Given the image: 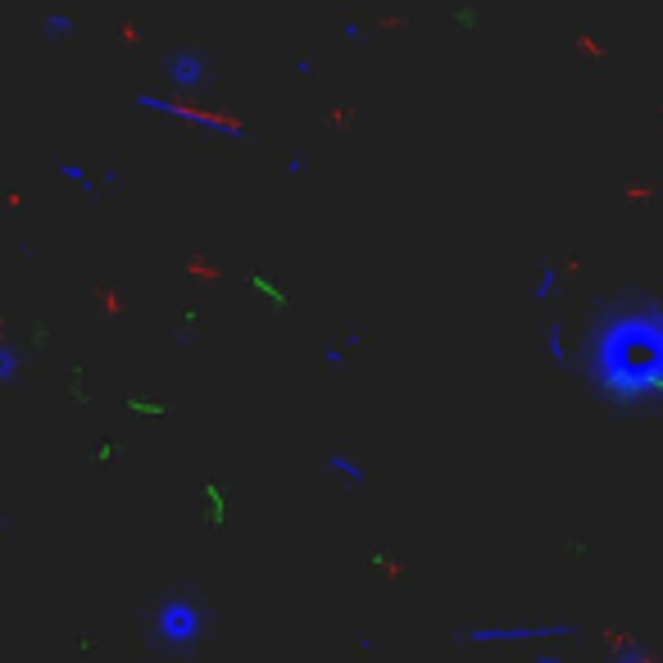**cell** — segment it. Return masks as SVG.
Masks as SVG:
<instances>
[{
	"mask_svg": "<svg viewBox=\"0 0 663 663\" xmlns=\"http://www.w3.org/2000/svg\"><path fill=\"white\" fill-rule=\"evenodd\" d=\"M200 627L205 623H200V609L191 600H169L155 618L159 641H169V645H191L200 636Z\"/></svg>",
	"mask_w": 663,
	"mask_h": 663,
	"instance_id": "7a4b0ae2",
	"label": "cell"
},
{
	"mask_svg": "<svg viewBox=\"0 0 663 663\" xmlns=\"http://www.w3.org/2000/svg\"><path fill=\"white\" fill-rule=\"evenodd\" d=\"M586 359L595 368V386L623 409H636L659 396V314L650 305L623 309L604 318V327L591 337Z\"/></svg>",
	"mask_w": 663,
	"mask_h": 663,
	"instance_id": "6da1fadb",
	"label": "cell"
},
{
	"mask_svg": "<svg viewBox=\"0 0 663 663\" xmlns=\"http://www.w3.org/2000/svg\"><path fill=\"white\" fill-rule=\"evenodd\" d=\"M550 291H559V278H555V268H545L541 282H536V300H545Z\"/></svg>",
	"mask_w": 663,
	"mask_h": 663,
	"instance_id": "52a82bcc",
	"label": "cell"
},
{
	"mask_svg": "<svg viewBox=\"0 0 663 663\" xmlns=\"http://www.w3.org/2000/svg\"><path fill=\"white\" fill-rule=\"evenodd\" d=\"M69 32H73V19H69V14H50V19H46V37H50V41L69 37Z\"/></svg>",
	"mask_w": 663,
	"mask_h": 663,
	"instance_id": "5b68a950",
	"label": "cell"
},
{
	"mask_svg": "<svg viewBox=\"0 0 663 663\" xmlns=\"http://www.w3.org/2000/svg\"><path fill=\"white\" fill-rule=\"evenodd\" d=\"M14 373H19V355L10 346H0V382H10Z\"/></svg>",
	"mask_w": 663,
	"mask_h": 663,
	"instance_id": "8992f818",
	"label": "cell"
},
{
	"mask_svg": "<svg viewBox=\"0 0 663 663\" xmlns=\"http://www.w3.org/2000/svg\"><path fill=\"white\" fill-rule=\"evenodd\" d=\"M327 468H332V473H337V477H346L350 486H364V468H359L355 459H346V455H332V459H327Z\"/></svg>",
	"mask_w": 663,
	"mask_h": 663,
	"instance_id": "277c9868",
	"label": "cell"
},
{
	"mask_svg": "<svg viewBox=\"0 0 663 663\" xmlns=\"http://www.w3.org/2000/svg\"><path fill=\"white\" fill-rule=\"evenodd\" d=\"M60 173H64V182H73V187H82V191H87V187H91V178H87V173H82V169H78V164H64V169H60Z\"/></svg>",
	"mask_w": 663,
	"mask_h": 663,
	"instance_id": "ba28073f",
	"label": "cell"
},
{
	"mask_svg": "<svg viewBox=\"0 0 663 663\" xmlns=\"http://www.w3.org/2000/svg\"><path fill=\"white\" fill-rule=\"evenodd\" d=\"M169 82L178 91H196L200 82H205V55H200V50H178V55H169Z\"/></svg>",
	"mask_w": 663,
	"mask_h": 663,
	"instance_id": "3957f363",
	"label": "cell"
}]
</instances>
